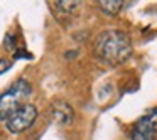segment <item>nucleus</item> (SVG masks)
Masks as SVG:
<instances>
[{
  "label": "nucleus",
  "mask_w": 157,
  "mask_h": 140,
  "mask_svg": "<svg viewBox=\"0 0 157 140\" xmlns=\"http://www.w3.org/2000/svg\"><path fill=\"white\" fill-rule=\"evenodd\" d=\"M132 41L128 34L110 29L95 39V54L103 64L120 66L132 56Z\"/></svg>",
  "instance_id": "nucleus-1"
},
{
  "label": "nucleus",
  "mask_w": 157,
  "mask_h": 140,
  "mask_svg": "<svg viewBox=\"0 0 157 140\" xmlns=\"http://www.w3.org/2000/svg\"><path fill=\"white\" fill-rule=\"evenodd\" d=\"M32 95V86L25 79H17L5 93L0 95V120H7L9 115L25 105L27 98Z\"/></svg>",
  "instance_id": "nucleus-2"
},
{
  "label": "nucleus",
  "mask_w": 157,
  "mask_h": 140,
  "mask_svg": "<svg viewBox=\"0 0 157 140\" xmlns=\"http://www.w3.org/2000/svg\"><path fill=\"white\" fill-rule=\"evenodd\" d=\"M36 118H37V108L31 103H25L21 108H17L12 115L7 116L5 120V127L10 133H21L29 130L34 125Z\"/></svg>",
  "instance_id": "nucleus-3"
},
{
  "label": "nucleus",
  "mask_w": 157,
  "mask_h": 140,
  "mask_svg": "<svg viewBox=\"0 0 157 140\" xmlns=\"http://www.w3.org/2000/svg\"><path fill=\"white\" fill-rule=\"evenodd\" d=\"M130 140H157V108L137 120L130 133Z\"/></svg>",
  "instance_id": "nucleus-4"
},
{
  "label": "nucleus",
  "mask_w": 157,
  "mask_h": 140,
  "mask_svg": "<svg viewBox=\"0 0 157 140\" xmlns=\"http://www.w3.org/2000/svg\"><path fill=\"white\" fill-rule=\"evenodd\" d=\"M51 115L52 120L59 125H69L75 118V112H73L71 105L66 101H54L51 105Z\"/></svg>",
  "instance_id": "nucleus-5"
},
{
  "label": "nucleus",
  "mask_w": 157,
  "mask_h": 140,
  "mask_svg": "<svg viewBox=\"0 0 157 140\" xmlns=\"http://www.w3.org/2000/svg\"><path fill=\"white\" fill-rule=\"evenodd\" d=\"M100 10L105 15H117L123 7V2H118V0H103V2H98Z\"/></svg>",
  "instance_id": "nucleus-6"
},
{
  "label": "nucleus",
  "mask_w": 157,
  "mask_h": 140,
  "mask_svg": "<svg viewBox=\"0 0 157 140\" xmlns=\"http://www.w3.org/2000/svg\"><path fill=\"white\" fill-rule=\"evenodd\" d=\"M54 7L61 10V14L75 15V12L81 7V2H58V4H54Z\"/></svg>",
  "instance_id": "nucleus-7"
},
{
  "label": "nucleus",
  "mask_w": 157,
  "mask_h": 140,
  "mask_svg": "<svg viewBox=\"0 0 157 140\" xmlns=\"http://www.w3.org/2000/svg\"><path fill=\"white\" fill-rule=\"evenodd\" d=\"M4 47L7 49V51H12V49H15V36H12V34H7V36H5Z\"/></svg>",
  "instance_id": "nucleus-8"
},
{
  "label": "nucleus",
  "mask_w": 157,
  "mask_h": 140,
  "mask_svg": "<svg viewBox=\"0 0 157 140\" xmlns=\"http://www.w3.org/2000/svg\"><path fill=\"white\" fill-rule=\"evenodd\" d=\"M14 58H15V59H24V58H25V59H32V54H31L29 51H24V49H19V51L14 54Z\"/></svg>",
  "instance_id": "nucleus-9"
},
{
  "label": "nucleus",
  "mask_w": 157,
  "mask_h": 140,
  "mask_svg": "<svg viewBox=\"0 0 157 140\" xmlns=\"http://www.w3.org/2000/svg\"><path fill=\"white\" fill-rule=\"evenodd\" d=\"M9 68H10V61H7V59H0V74L5 73Z\"/></svg>",
  "instance_id": "nucleus-10"
}]
</instances>
